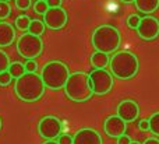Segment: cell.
<instances>
[{
	"instance_id": "31",
	"label": "cell",
	"mask_w": 159,
	"mask_h": 144,
	"mask_svg": "<svg viewBox=\"0 0 159 144\" xmlns=\"http://www.w3.org/2000/svg\"><path fill=\"white\" fill-rule=\"evenodd\" d=\"M138 128H140V129H141V130H144V132L149 130L148 119H143V120H140V122H138Z\"/></svg>"
},
{
	"instance_id": "27",
	"label": "cell",
	"mask_w": 159,
	"mask_h": 144,
	"mask_svg": "<svg viewBox=\"0 0 159 144\" xmlns=\"http://www.w3.org/2000/svg\"><path fill=\"white\" fill-rule=\"evenodd\" d=\"M31 6V0H16V7L20 10H27Z\"/></svg>"
},
{
	"instance_id": "21",
	"label": "cell",
	"mask_w": 159,
	"mask_h": 144,
	"mask_svg": "<svg viewBox=\"0 0 159 144\" xmlns=\"http://www.w3.org/2000/svg\"><path fill=\"white\" fill-rule=\"evenodd\" d=\"M8 66H10V59H8V55L3 50H0V73L7 72Z\"/></svg>"
},
{
	"instance_id": "1",
	"label": "cell",
	"mask_w": 159,
	"mask_h": 144,
	"mask_svg": "<svg viewBox=\"0 0 159 144\" xmlns=\"http://www.w3.org/2000/svg\"><path fill=\"white\" fill-rule=\"evenodd\" d=\"M14 92L24 102H36L45 94V86L41 76L36 73H24L16 78Z\"/></svg>"
},
{
	"instance_id": "37",
	"label": "cell",
	"mask_w": 159,
	"mask_h": 144,
	"mask_svg": "<svg viewBox=\"0 0 159 144\" xmlns=\"http://www.w3.org/2000/svg\"><path fill=\"white\" fill-rule=\"evenodd\" d=\"M0 129H2V119H0Z\"/></svg>"
},
{
	"instance_id": "17",
	"label": "cell",
	"mask_w": 159,
	"mask_h": 144,
	"mask_svg": "<svg viewBox=\"0 0 159 144\" xmlns=\"http://www.w3.org/2000/svg\"><path fill=\"white\" fill-rule=\"evenodd\" d=\"M45 24L41 21V20H31L30 27H28V34H32V35L41 36L42 34L45 32Z\"/></svg>"
},
{
	"instance_id": "20",
	"label": "cell",
	"mask_w": 159,
	"mask_h": 144,
	"mask_svg": "<svg viewBox=\"0 0 159 144\" xmlns=\"http://www.w3.org/2000/svg\"><path fill=\"white\" fill-rule=\"evenodd\" d=\"M16 27L17 30L20 31H27L28 27H30V22H31V18L28 16H18L16 18Z\"/></svg>"
},
{
	"instance_id": "4",
	"label": "cell",
	"mask_w": 159,
	"mask_h": 144,
	"mask_svg": "<svg viewBox=\"0 0 159 144\" xmlns=\"http://www.w3.org/2000/svg\"><path fill=\"white\" fill-rule=\"evenodd\" d=\"M67 98L74 102H85L93 95L89 76L84 72H75L69 76L64 86Z\"/></svg>"
},
{
	"instance_id": "9",
	"label": "cell",
	"mask_w": 159,
	"mask_h": 144,
	"mask_svg": "<svg viewBox=\"0 0 159 144\" xmlns=\"http://www.w3.org/2000/svg\"><path fill=\"white\" fill-rule=\"evenodd\" d=\"M138 36L144 41H154L159 36V20L157 17L145 16L140 20L137 27Z\"/></svg>"
},
{
	"instance_id": "38",
	"label": "cell",
	"mask_w": 159,
	"mask_h": 144,
	"mask_svg": "<svg viewBox=\"0 0 159 144\" xmlns=\"http://www.w3.org/2000/svg\"><path fill=\"white\" fill-rule=\"evenodd\" d=\"M3 2H7V3H8V2H10V0H3Z\"/></svg>"
},
{
	"instance_id": "35",
	"label": "cell",
	"mask_w": 159,
	"mask_h": 144,
	"mask_svg": "<svg viewBox=\"0 0 159 144\" xmlns=\"http://www.w3.org/2000/svg\"><path fill=\"white\" fill-rule=\"evenodd\" d=\"M130 144H141V143H138V142H131Z\"/></svg>"
},
{
	"instance_id": "8",
	"label": "cell",
	"mask_w": 159,
	"mask_h": 144,
	"mask_svg": "<svg viewBox=\"0 0 159 144\" xmlns=\"http://www.w3.org/2000/svg\"><path fill=\"white\" fill-rule=\"evenodd\" d=\"M38 133L45 140H55L61 134V120L57 116L48 115L38 123Z\"/></svg>"
},
{
	"instance_id": "5",
	"label": "cell",
	"mask_w": 159,
	"mask_h": 144,
	"mask_svg": "<svg viewBox=\"0 0 159 144\" xmlns=\"http://www.w3.org/2000/svg\"><path fill=\"white\" fill-rule=\"evenodd\" d=\"M70 76L69 66L63 62L52 60L42 67L41 78L43 81L45 88L61 90L66 86V81Z\"/></svg>"
},
{
	"instance_id": "18",
	"label": "cell",
	"mask_w": 159,
	"mask_h": 144,
	"mask_svg": "<svg viewBox=\"0 0 159 144\" xmlns=\"http://www.w3.org/2000/svg\"><path fill=\"white\" fill-rule=\"evenodd\" d=\"M7 72H8V74L11 76V78H18L25 73V69H24V64L22 63H20V62H14V63H10Z\"/></svg>"
},
{
	"instance_id": "33",
	"label": "cell",
	"mask_w": 159,
	"mask_h": 144,
	"mask_svg": "<svg viewBox=\"0 0 159 144\" xmlns=\"http://www.w3.org/2000/svg\"><path fill=\"white\" fill-rule=\"evenodd\" d=\"M43 144H59L57 142H55V140H46Z\"/></svg>"
},
{
	"instance_id": "36",
	"label": "cell",
	"mask_w": 159,
	"mask_h": 144,
	"mask_svg": "<svg viewBox=\"0 0 159 144\" xmlns=\"http://www.w3.org/2000/svg\"><path fill=\"white\" fill-rule=\"evenodd\" d=\"M36 2H46V0H36Z\"/></svg>"
},
{
	"instance_id": "23",
	"label": "cell",
	"mask_w": 159,
	"mask_h": 144,
	"mask_svg": "<svg viewBox=\"0 0 159 144\" xmlns=\"http://www.w3.org/2000/svg\"><path fill=\"white\" fill-rule=\"evenodd\" d=\"M140 16H137V14H131V16L127 17V25H129V28H131V30H137L138 24H140Z\"/></svg>"
},
{
	"instance_id": "2",
	"label": "cell",
	"mask_w": 159,
	"mask_h": 144,
	"mask_svg": "<svg viewBox=\"0 0 159 144\" xmlns=\"http://www.w3.org/2000/svg\"><path fill=\"white\" fill-rule=\"evenodd\" d=\"M110 74L117 77L119 80H130L135 77L140 70V62L134 53L129 50L116 52L109 59Z\"/></svg>"
},
{
	"instance_id": "30",
	"label": "cell",
	"mask_w": 159,
	"mask_h": 144,
	"mask_svg": "<svg viewBox=\"0 0 159 144\" xmlns=\"http://www.w3.org/2000/svg\"><path fill=\"white\" fill-rule=\"evenodd\" d=\"M117 140V144H130L131 143V139H130L127 134H123V136H120L119 139H116Z\"/></svg>"
},
{
	"instance_id": "25",
	"label": "cell",
	"mask_w": 159,
	"mask_h": 144,
	"mask_svg": "<svg viewBox=\"0 0 159 144\" xmlns=\"http://www.w3.org/2000/svg\"><path fill=\"white\" fill-rule=\"evenodd\" d=\"M24 69L25 73H35L36 69H38V63L35 60H27L24 63Z\"/></svg>"
},
{
	"instance_id": "22",
	"label": "cell",
	"mask_w": 159,
	"mask_h": 144,
	"mask_svg": "<svg viewBox=\"0 0 159 144\" xmlns=\"http://www.w3.org/2000/svg\"><path fill=\"white\" fill-rule=\"evenodd\" d=\"M10 13H11L10 4H8L7 2H3V0H0V20L7 18V17L10 16Z\"/></svg>"
},
{
	"instance_id": "26",
	"label": "cell",
	"mask_w": 159,
	"mask_h": 144,
	"mask_svg": "<svg viewBox=\"0 0 159 144\" xmlns=\"http://www.w3.org/2000/svg\"><path fill=\"white\" fill-rule=\"evenodd\" d=\"M11 83V76L8 74V72H3L0 73V86L6 87Z\"/></svg>"
},
{
	"instance_id": "24",
	"label": "cell",
	"mask_w": 159,
	"mask_h": 144,
	"mask_svg": "<svg viewBox=\"0 0 159 144\" xmlns=\"http://www.w3.org/2000/svg\"><path fill=\"white\" fill-rule=\"evenodd\" d=\"M48 8H49V7H48L46 2H36L35 4H34V10H35V13L42 14V16H43L45 13H46Z\"/></svg>"
},
{
	"instance_id": "3",
	"label": "cell",
	"mask_w": 159,
	"mask_h": 144,
	"mask_svg": "<svg viewBox=\"0 0 159 144\" xmlns=\"http://www.w3.org/2000/svg\"><path fill=\"white\" fill-rule=\"evenodd\" d=\"M91 44L96 52L110 55L117 50L121 44V35L119 30L113 25H99L92 32Z\"/></svg>"
},
{
	"instance_id": "29",
	"label": "cell",
	"mask_w": 159,
	"mask_h": 144,
	"mask_svg": "<svg viewBox=\"0 0 159 144\" xmlns=\"http://www.w3.org/2000/svg\"><path fill=\"white\" fill-rule=\"evenodd\" d=\"M46 4L49 8H55V7H60L61 0H46Z\"/></svg>"
},
{
	"instance_id": "16",
	"label": "cell",
	"mask_w": 159,
	"mask_h": 144,
	"mask_svg": "<svg viewBox=\"0 0 159 144\" xmlns=\"http://www.w3.org/2000/svg\"><path fill=\"white\" fill-rule=\"evenodd\" d=\"M91 64L93 66V69H106V66L109 64V55L95 50L91 55Z\"/></svg>"
},
{
	"instance_id": "14",
	"label": "cell",
	"mask_w": 159,
	"mask_h": 144,
	"mask_svg": "<svg viewBox=\"0 0 159 144\" xmlns=\"http://www.w3.org/2000/svg\"><path fill=\"white\" fill-rule=\"evenodd\" d=\"M16 41V30L11 24L0 21V46H8Z\"/></svg>"
},
{
	"instance_id": "10",
	"label": "cell",
	"mask_w": 159,
	"mask_h": 144,
	"mask_svg": "<svg viewBox=\"0 0 159 144\" xmlns=\"http://www.w3.org/2000/svg\"><path fill=\"white\" fill-rule=\"evenodd\" d=\"M42 22L45 24V27H48L49 30L57 31L66 27L67 24V13L64 8L61 7H55V8H48L46 13L43 14V20Z\"/></svg>"
},
{
	"instance_id": "7",
	"label": "cell",
	"mask_w": 159,
	"mask_h": 144,
	"mask_svg": "<svg viewBox=\"0 0 159 144\" xmlns=\"http://www.w3.org/2000/svg\"><path fill=\"white\" fill-rule=\"evenodd\" d=\"M88 76L92 86V92L95 95H105L113 88L115 80L106 69H93Z\"/></svg>"
},
{
	"instance_id": "15",
	"label": "cell",
	"mask_w": 159,
	"mask_h": 144,
	"mask_svg": "<svg viewBox=\"0 0 159 144\" xmlns=\"http://www.w3.org/2000/svg\"><path fill=\"white\" fill-rule=\"evenodd\" d=\"M135 7L144 14H152L159 8V0H135Z\"/></svg>"
},
{
	"instance_id": "19",
	"label": "cell",
	"mask_w": 159,
	"mask_h": 144,
	"mask_svg": "<svg viewBox=\"0 0 159 144\" xmlns=\"http://www.w3.org/2000/svg\"><path fill=\"white\" fill-rule=\"evenodd\" d=\"M148 125L151 133H154L155 136H159V112L151 115V118L148 119Z\"/></svg>"
},
{
	"instance_id": "6",
	"label": "cell",
	"mask_w": 159,
	"mask_h": 144,
	"mask_svg": "<svg viewBox=\"0 0 159 144\" xmlns=\"http://www.w3.org/2000/svg\"><path fill=\"white\" fill-rule=\"evenodd\" d=\"M17 52L27 60H35L43 52V41L41 36L25 32L17 41Z\"/></svg>"
},
{
	"instance_id": "28",
	"label": "cell",
	"mask_w": 159,
	"mask_h": 144,
	"mask_svg": "<svg viewBox=\"0 0 159 144\" xmlns=\"http://www.w3.org/2000/svg\"><path fill=\"white\" fill-rule=\"evenodd\" d=\"M57 143L59 144H73V137L70 134H60Z\"/></svg>"
},
{
	"instance_id": "34",
	"label": "cell",
	"mask_w": 159,
	"mask_h": 144,
	"mask_svg": "<svg viewBox=\"0 0 159 144\" xmlns=\"http://www.w3.org/2000/svg\"><path fill=\"white\" fill-rule=\"evenodd\" d=\"M121 2H123V3H134L135 0H121Z\"/></svg>"
},
{
	"instance_id": "32",
	"label": "cell",
	"mask_w": 159,
	"mask_h": 144,
	"mask_svg": "<svg viewBox=\"0 0 159 144\" xmlns=\"http://www.w3.org/2000/svg\"><path fill=\"white\" fill-rule=\"evenodd\" d=\"M143 144H159V140L157 137H149V139H147Z\"/></svg>"
},
{
	"instance_id": "13",
	"label": "cell",
	"mask_w": 159,
	"mask_h": 144,
	"mask_svg": "<svg viewBox=\"0 0 159 144\" xmlns=\"http://www.w3.org/2000/svg\"><path fill=\"white\" fill-rule=\"evenodd\" d=\"M73 144H103L102 136L91 128L80 129L73 137Z\"/></svg>"
},
{
	"instance_id": "12",
	"label": "cell",
	"mask_w": 159,
	"mask_h": 144,
	"mask_svg": "<svg viewBox=\"0 0 159 144\" xmlns=\"http://www.w3.org/2000/svg\"><path fill=\"white\" fill-rule=\"evenodd\" d=\"M127 130V123H124L117 115H110L103 122V132L112 139H119Z\"/></svg>"
},
{
	"instance_id": "11",
	"label": "cell",
	"mask_w": 159,
	"mask_h": 144,
	"mask_svg": "<svg viewBox=\"0 0 159 144\" xmlns=\"http://www.w3.org/2000/svg\"><path fill=\"white\" fill-rule=\"evenodd\" d=\"M117 116L123 120L124 123L135 122L140 115V105L134 100H123L117 105Z\"/></svg>"
}]
</instances>
